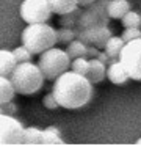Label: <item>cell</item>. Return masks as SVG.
Here are the masks:
<instances>
[{"instance_id":"cell-21","label":"cell","mask_w":141,"mask_h":146,"mask_svg":"<svg viewBox=\"0 0 141 146\" xmlns=\"http://www.w3.org/2000/svg\"><path fill=\"white\" fill-rule=\"evenodd\" d=\"M121 21H122L124 29H128V27H140L141 25V16L138 13H135V11H130V10L121 17Z\"/></svg>"},{"instance_id":"cell-16","label":"cell","mask_w":141,"mask_h":146,"mask_svg":"<svg viewBox=\"0 0 141 146\" xmlns=\"http://www.w3.org/2000/svg\"><path fill=\"white\" fill-rule=\"evenodd\" d=\"M14 94H16V91H14V88H13L11 80L5 76H0V105L13 101Z\"/></svg>"},{"instance_id":"cell-18","label":"cell","mask_w":141,"mask_h":146,"mask_svg":"<svg viewBox=\"0 0 141 146\" xmlns=\"http://www.w3.org/2000/svg\"><path fill=\"white\" fill-rule=\"evenodd\" d=\"M86 49L88 46L85 42H81L80 39H72L71 42H68V47H66V52H68L69 58H77V57H86Z\"/></svg>"},{"instance_id":"cell-14","label":"cell","mask_w":141,"mask_h":146,"mask_svg":"<svg viewBox=\"0 0 141 146\" xmlns=\"http://www.w3.org/2000/svg\"><path fill=\"white\" fill-rule=\"evenodd\" d=\"M107 10H108L110 19H121L130 10V3L127 0H110Z\"/></svg>"},{"instance_id":"cell-15","label":"cell","mask_w":141,"mask_h":146,"mask_svg":"<svg viewBox=\"0 0 141 146\" xmlns=\"http://www.w3.org/2000/svg\"><path fill=\"white\" fill-rule=\"evenodd\" d=\"M41 145H64V140L61 138V132L56 127L50 126L41 130Z\"/></svg>"},{"instance_id":"cell-4","label":"cell","mask_w":141,"mask_h":146,"mask_svg":"<svg viewBox=\"0 0 141 146\" xmlns=\"http://www.w3.org/2000/svg\"><path fill=\"white\" fill-rule=\"evenodd\" d=\"M39 61H38V68L41 69L44 79L47 80H55L60 74L69 69L71 66V58H69L68 52L63 49H56L55 46L42 54H39Z\"/></svg>"},{"instance_id":"cell-31","label":"cell","mask_w":141,"mask_h":146,"mask_svg":"<svg viewBox=\"0 0 141 146\" xmlns=\"http://www.w3.org/2000/svg\"><path fill=\"white\" fill-rule=\"evenodd\" d=\"M0 113H3V108H2V105H0Z\"/></svg>"},{"instance_id":"cell-23","label":"cell","mask_w":141,"mask_h":146,"mask_svg":"<svg viewBox=\"0 0 141 146\" xmlns=\"http://www.w3.org/2000/svg\"><path fill=\"white\" fill-rule=\"evenodd\" d=\"M72 39H75V32L74 29H69V27H61L60 30H56V42H71Z\"/></svg>"},{"instance_id":"cell-10","label":"cell","mask_w":141,"mask_h":146,"mask_svg":"<svg viewBox=\"0 0 141 146\" xmlns=\"http://www.w3.org/2000/svg\"><path fill=\"white\" fill-rule=\"evenodd\" d=\"M105 72H107V64H103L102 61H99L97 58H89V64H88V72H86V79L91 83H99L105 79Z\"/></svg>"},{"instance_id":"cell-22","label":"cell","mask_w":141,"mask_h":146,"mask_svg":"<svg viewBox=\"0 0 141 146\" xmlns=\"http://www.w3.org/2000/svg\"><path fill=\"white\" fill-rule=\"evenodd\" d=\"M88 64H89V60H88L86 57H77V58H74V61L71 63L69 68H72L74 72H78V74H81V76H86Z\"/></svg>"},{"instance_id":"cell-32","label":"cell","mask_w":141,"mask_h":146,"mask_svg":"<svg viewBox=\"0 0 141 146\" xmlns=\"http://www.w3.org/2000/svg\"><path fill=\"white\" fill-rule=\"evenodd\" d=\"M136 143H138V145H141V138H140V140H138V141H136Z\"/></svg>"},{"instance_id":"cell-9","label":"cell","mask_w":141,"mask_h":146,"mask_svg":"<svg viewBox=\"0 0 141 146\" xmlns=\"http://www.w3.org/2000/svg\"><path fill=\"white\" fill-rule=\"evenodd\" d=\"M113 33H111V30L108 29V25H105V27H94V29L75 32V38L77 39H80V41L85 42L86 46H96L97 49H103L105 42L108 41V38Z\"/></svg>"},{"instance_id":"cell-11","label":"cell","mask_w":141,"mask_h":146,"mask_svg":"<svg viewBox=\"0 0 141 146\" xmlns=\"http://www.w3.org/2000/svg\"><path fill=\"white\" fill-rule=\"evenodd\" d=\"M105 77H108L110 82L115 83V85H122L128 80V76L125 72L124 66L121 64V61H115V63L108 64L107 68V72H105Z\"/></svg>"},{"instance_id":"cell-27","label":"cell","mask_w":141,"mask_h":146,"mask_svg":"<svg viewBox=\"0 0 141 146\" xmlns=\"http://www.w3.org/2000/svg\"><path fill=\"white\" fill-rule=\"evenodd\" d=\"M2 108H3V113H6V115H14L16 111H17V107L13 104V101H9V102H6V104H3Z\"/></svg>"},{"instance_id":"cell-7","label":"cell","mask_w":141,"mask_h":146,"mask_svg":"<svg viewBox=\"0 0 141 146\" xmlns=\"http://www.w3.org/2000/svg\"><path fill=\"white\" fill-rule=\"evenodd\" d=\"M24 145V126L13 115L0 113V146Z\"/></svg>"},{"instance_id":"cell-25","label":"cell","mask_w":141,"mask_h":146,"mask_svg":"<svg viewBox=\"0 0 141 146\" xmlns=\"http://www.w3.org/2000/svg\"><path fill=\"white\" fill-rule=\"evenodd\" d=\"M121 38L124 39V42H128V41H133V39L141 38V30H140V27H128V29H125Z\"/></svg>"},{"instance_id":"cell-2","label":"cell","mask_w":141,"mask_h":146,"mask_svg":"<svg viewBox=\"0 0 141 146\" xmlns=\"http://www.w3.org/2000/svg\"><path fill=\"white\" fill-rule=\"evenodd\" d=\"M8 77L13 83L14 91L19 94H34L44 85L42 72L38 68V64L31 63V61L17 63Z\"/></svg>"},{"instance_id":"cell-6","label":"cell","mask_w":141,"mask_h":146,"mask_svg":"<svg viewBox=\"0 0 141 146\" xmlns=\"http://www.w3.org/2000/svg\"><path fill=\"white\" fill-rule=\"evenodd\" d=\"M118 60L124 66L128 79L141 80V38L124 42Z\"/></svg>"},{"instance_id":"cell-24","label":"cell","mask_w":141,"mask_h":146,"mask_svg":"<svg viewBox=\"0 0 141 146\" xmlns=\"http://www.w3.org/2000/svg\"><path fill=\"white\" fill-rule=\"evenodd\" d=\"M13 55H14L16 61L17 63H24V61H31V52L28 50L27 47L21 46V47H16L13 50Z\"/></svg>"},{"instance_id":"cell-3","label":"cell","mask_w":141,"mask_h":146,"mask_svg":"<svg viewBox=\"0 0 141 146\" xmlns=\"http://www.w3.org/2000/svg\"><path fill=\"white\" fill-rule=\"evenodd\" d=\"M21 41L31 55H39L56 44V30L46 22L28 24L21 35Z\"/></svg>"},{"instance_id":"cell-8","label":"cell","mask_w":141,"mask_h":146,"mask_svg":"<svg viewBox=\"0 0 141 146\" xmlns=\"http://www.w3.org/2000/svg\"><path fill=\"white\" fill-rule=\"evenodd\" d=\"M19 11H21V17L27 24L47 22L52 16L47 0H24Z\"/></svg>"},{"instance_id":"cell-28","label":"cell","mask_w":141,"mask_h":146,"mask_svg":"<svg viewBox=\"0 0 141 146\" xmlns=\"http://www.w3.org/2000/svg\"><path fill=\"white\" fill-rule=\"evenodd\" d=\"M100 49H97L96 46H88L86 49V58H96V55L99 54Z\"/></svg>"},{"instance_id":"cell-20","label":"cell","mask_w":141,"mask_h":146,"mask_svg":"<svg viewBox=\"0 0 141 146\" xmlns=\"http://www.w3.org/2000/svg\"><path fill=\"white\" fill-rule=\"evenodd\" d=\"M80 13H81L80 8H75V10L69 11V13L63 14L61 19H60V25H61V27H69V29H74L75 24H77V21H78Z\"/></svg>"},{"instance_id":"cell-26","label":"cell","mask_w":141,"mask_h":146,"mask_svg":"<svg viewBox=\"0 0 141 146\" xmlns=\"http://www.w3.org/2000/svg\"><path fill=\"white\" fill-rule=\"evenodd\" d=\"M42 104H44V107L49 108V110H55V108L60 107L58 102H56V99H55V96H53V93H49V94L44 96Z\"/></svg>"},{"instance_id":"cell-29","label":"cell","mask_w":141,"mask_h":146,"mask_svg":"<svg viewBox=\"0 0 141 146\" xmlns=\"http://www.w3.org/2000/svg\"><path fill=\"white\" fill-rule=\"evenodd\" d=\"M96 58H97L99 61H102L103 64H107V63H108V60H110V57L107 55L105 50H99V54L96 55Z\"/></svg>"},{"instance_id":"cell-17","label":"cell","mask_w":141,"mask_h":146,"mask_svg":"<svg viewBox=\"0 0 141 146\" xmlns=\"http://www.w3.org/2000/svg\"><path fill=\"white\" fill-rule=\"evenodd\" d=\"M122 46H124V39L121 36H110L108 41L105 42L103 46V50L107 52V55L111 58H118L119 57V52H121Z\"/></svg>"},{"instance_id":"cell-30","label":"cell","mask_w":141,"mask_h":146,"mask_svg":"<svg viewBox=\"0 0 141 146\" xmlns=\"http://www.w3.org/2000/svg\"><path fill=\"white\" fill-rule=\"evenodd\" d=\"M94 0H77V7H88V5H91Z\"/></svg>"},{"instance_id":"cell-5","label":"cell","mask_w":141,"mask_h":146,"mask_svg":"<svg viewBox=\"0 0 141 146\" xmlns=\"http://www.w3.org/2000/svg\"><path fill=\"white\" fill-rule=\"evenodd\" d=\"M108 2L110 0H94L91 5L85 7V10H81L80 16H78V21L74 27V32L108 25L110 16H108V10H107Z\"/></svg>"},{"instance_id":"cell-1","label":"cell","mask_w":141,"mask_h":146,"mask_svg":"<svg viewBox=\"0 0 141 146\" xmlns=\"http://www.w3.org/2000/svg\"><path fill=\"white\" fill-rule=\"evenodd\" d=\"M52 93L60 107L77 110L89 104L93 98V83L78 72L64 71L55 79Z\"/></svg>"},{"instance_id":"cell-12","label":"cell","mask_w":141,"mask_h":146,"mask_svg":"<svg viewBox=\"0 0 141 146\" xmlns=\"http://www.w3.org/2000/svg\"><path fill=\"white\" fill-rule=\"evenodd\" d=\"M17 61H16L13 50H6V49H0V76L8 77L16 68Z\"/></svg>"},{"instance_id":"cell-13","label":"cell","mask_w":141,"mask_h":146,"mask_svg":"<svg viewBox=\"0 0 141 146\" xmlns=\"http://www.w3.org/2000/svg\"><path fill=\"white\" fill-rule=\"evenodd\" d=\"M47 3L50 7V11L58 16H63L77 8V0H47Z\"/></svg>"},{"instance_id":"cell-19","label":"cell","mask_w":141,"mask_h":146,"mask_svg":"<svg viewBox=\"0 0 141 146\" xmlns=\"http://www.w3.org/2000/svg\"><path fill=\"white\" fill-rule=\"evenodd\" d=\"M24 145H41V130L38 127H24Z\"/></svg>"}]
</instances>
